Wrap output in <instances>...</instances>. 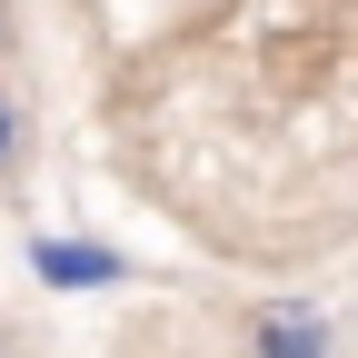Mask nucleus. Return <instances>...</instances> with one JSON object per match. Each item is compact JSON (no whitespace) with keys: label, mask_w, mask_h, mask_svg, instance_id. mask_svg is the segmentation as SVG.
<instances>
[{"label":"nucleus","mask_w":358,"mask_h":358,"mask_svg":"<svg viewBox=\"0 0 358 358\" xmlns=\"http://www.w3.org/2000/svg\"><path fill=\"white\" fill-rule=\"evenodd\" d=\"M249 358H338V319L319 299H268L249 319Z\"/></svg>","instance_id":"f257e3e1"},{"label":"nucleus","mask_w":358,"mask_h":358,"mask_svg":"<svg viewBox=\"0 0 358 358\" xmlns=\"http://www.w3.org/2000/svg\"><path fill=\"white\" fill-rule=\"evenodd\" d=\"M30 279H40V289H120V279H129V259L100 249V239L40 229V239H30Z\"/></svg>","instance_id":"f03ea898"},{"label":"nucleus","mask_w":358,"mask_h":358,"mask_svg":"<svg viewBox=\"0 0 358 358\" xmlns=\"http://www.w3.org/2000/svg\"><path fill=\"white\" fill-rule=\"evenodd\" d=\"M10 140H20V120H10V100H0V159H10Z\"/></svg>","instance_id":"7ed1b4c3"}]
</instances>
